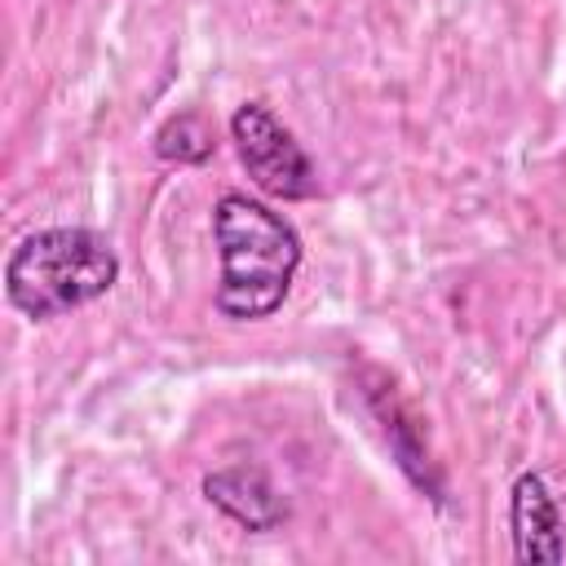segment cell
I'll return each mask as SVG.
<instances>
[{"label": "cell", "mask_w": 566, "mask_h": 566, "mask_svg": "<svg viewBox=\"0 0 566 566\" xmlns=\"http://www.w3.org/2000/svg\"><path fill=\"white\" fill-rule=\"evenodd\" d=\"M212 239L221 256V279L212 292L217 314L230 323L270 318L287 301V287L301 270L296 226L261 199L226 190L212 208Z\"/></svg>", "instance_id": "cell-1"}, {"label": "cell", "mask_w": 566, "mask_h": 566, "mask_svg": "<svg viewBox=\"0 0 566 566\" xmlns=\"http://www.w3.org/2000/svg\"><path fill=\"white\" fill-rule=\"evenodd\" d=\"M119 279L115 248L84 226H49L27 234L4 261V296L18 314L44 323L106 296Z\"/></svg>", "instance_id": "cell-2"}, {"label": "cell", "mask_w": 566, "mask_h": 566, "mask_svg": "<svg viewBox=\"0 0 566 566\" xmlns=\"http://www.w3.org/2000/svg\"><path fill=\"white\" fill-rule=\"evenodd\" d=\"M230 137L239 150V164L248 168L252 186L274 195V199H314L318 195V172L301 142L274 119L270 106L243 102L230 115Z\"/></svg>", "instance_id": "cell-3"}, {"label": "cell", "mask_w": 566, "mask_h": 566, "mask_svg": "<svg viewBox=\"0 0 566 566\" xmlns=\"http://www.w3.org/2000/svg\"><path fill=\"white\" fill-rule=\"evenodd\" d=\"M509 535L517 562H544V566L566 562V517L557 509L548 478L535 469L517 473L509 491Z\"/></svg>", "instance_id": "cell-4"}, {"label": "cell", "mask_w": 566, "mask_h": 566, "mask_svg": "<svg viewBox=\"0 0 566 566\" xmlns=\"http://www.w3.org/2000/svg\"><path fill=\"white\" fill-rule=\"evenodd\" d=\"M203 495L243 531H274L287 522V500L274 491V482L256 464H234V469L208 473Z\"/></svg>", "instance_id": "cell-5"}, {"label": "cell", "mask_w": 566, "mask_h": 566, "mask_svg": "<svg viewBox=\"0 0 566 566\" xmlns=\"http://www.w3.org/2000/svg\"><path fill=\"white\" fill-rule=\"evenodd\" d=\"M155 155L168 159V164H203L212 155V128L195 111H181V115H172V119L159 124Z\"/></svg>", "instance_id": "cell-6"}]
</instances>
